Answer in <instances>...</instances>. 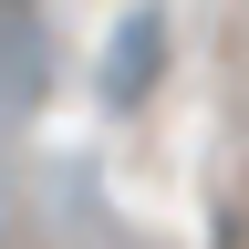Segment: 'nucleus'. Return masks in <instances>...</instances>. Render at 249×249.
Returning <instances> with one entry per match:
<instances>
[{"label": "nucleus", "instance_id": "nucleus-2", "mask_svg": "<svg viewBox=\"0 0 249 249\" xmlns=\"http://www.w3.org/2000/svg\"><path fill=\"white\" fill-rule=\"evenodd\" d=\"M166 62H177L166 11H124V21H114V42H104V73H93V83H104V104H114V114H135L145 93L166 83Z\"/></svg>", "mask_w": 249, "mask_h": 249}, {"label": "nucleus", "instance_id": "nucleus-1", "mask_svg": "<svg viewBox=\"0 0 249 249\" xmlns=\"http://www.w3.org/2000/svg\"><path fill=\"white\" fill-rule=\"evenodd\" d=\"M62 83V42L42 0H0V114H42Z\"/></svg>", "mask_w": 249, "mask_h": 249}]
</instances>
